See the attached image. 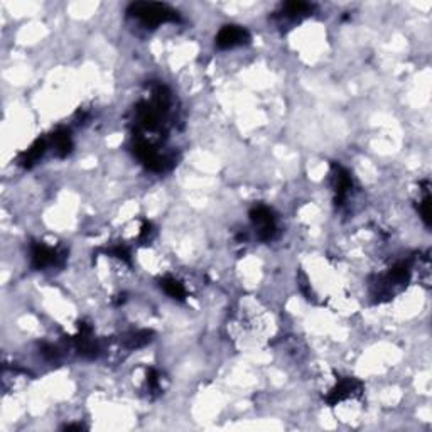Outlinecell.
Instances as JSON below:
<instances>
[{"mask_svg":"<svg viewBox=\"0 0 432 432\" xmlns=\"http://www.w3.org/2000/svg\"><path fill=\"white\" fill-rule=\"evenodd\" d=\"M127 14L130 17L137 19L141 21L144 26H161V24L166 22H176L179 21L178 12L174 9H171L169 6L166 3H159V2H135L130 3L129 9H127Z\"/></svg>","mask_w":432,"mask_h":432,"instance_id":"1","label":"cell"},{"mask_svg":"<svg viewBox=\"0 0 432 432\" xmlns=\"http://www.w3.org/2000/svg\"><path fill=\"white\" fill-rule=\"evenodd\" d=\"M311 12H313V6L311 3H306V2H287L284 3L281 12H279V15L282 17V21H299V19L306 17V15H309Z\"/></svg>","mask_w":432,"mask_h":432,"instance_id":"6","label":"cell"},{"mask_svg":"<svg viewBox=\"0 0 432 432\" xmlns=\"http://www.w3.org/2000/svg\"><path fill=\"white\" fill-rule=\"evenodd\" d=\"M162 289L167 295H171L173 299H178V301H183L186 298V287L183 286L181 281L174 277H166L162 279Z\"/></svg>","mask_w":432,"mask_h":432,"instance_id":"7","label":"cell"},{"mask_svg":"<svg viewBox=\"0 0 432 432\" xmlns=\"http://www.w3.org/2000/svg\"><path fill=\"white\" fill-rule=\"evenodd\" d=\"M250 41L249 31L242 26H225L216 34V46L219 49H231V47L243 46Z\"/></svg>","mask_w":432,"mask_h":432,"instance_id":"4","label":"cell"},{"mask_svg":"<svg viewBox=\"0 0 432 432\" xmlns=\"http://www.w3.org/2000/svg\"><path fill=\"white\" fill-rule=\"evenodd\" d=\"M31 260H33L34 269L44 270L61 265L63 254L53 249V247L46 245V243H34L33 252H31Z\"/></svg>","mask_w":432,"mask_h":432,"instance_id":"3","label":"cell"},{"mask_svg":"<svg viewBox=\"0 0 432 432\" xmlns=\"http://www.w3.org/2000/svg\"><path fill=\"white\" fill-rule=\"evenodd\" d=\"M333 187L336 194V205H345V201L350 198L351 187H353V181H351V176L346 169H343L341 166H334V174H333Z\"/></svg>","mask_w":432,"mask_h":432,"instance_id":"5","label":"cell"},{"mask_svg":"<svg viewBox=\"0 0 432 432\" xmlns=\"http://www.w3.org/2000/svg\"><path fill=\"white\" fill-rule=\"evenodd\" d=\"M250 219L252 225L255 228V233H257L260 240L269 242V240L275 237V233H277V219H275L270 208L263 205L255 206L254 210L250 211Z\"/></svg>","mask_w":432,"mask_h":432,"instance_id":"2","label":"cell"},{"mask_svg":"<svg viewBox=\"0 0 432 432\" xmlns=\"http://www.w3.org/2000/svg\"><path fill=\"white\" fill-rule=\"evenodd\" d=\"M151 341V333L149 331H135V333L127 334V338L123 339L125 346L129 350H135V348H142L144 345Z\"/></svg>","mask_w":432,"mask_h":432,"instance_id":"8","label":"cell"}]
</instances>
